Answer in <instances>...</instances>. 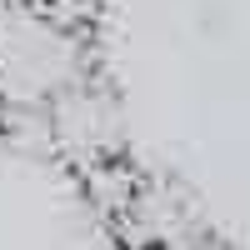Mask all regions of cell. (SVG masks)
Masks as SVG:
<instances>
[{"mask_svg": "<svg viewBox=\"0 0 250 250\" xmlns=\"http://www.w3.org/2000/svg\"><path fill=\"white\" fill-rule=\"evenodd\" d=\"M85 75H95L85 20L50 0H0V120L40 115Z\"/></svg>", "mask_w": 250, "mask_h": 250, "instance_id": "obj_1", "label": "cell"}]
</instances>
